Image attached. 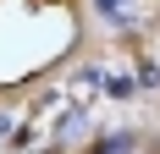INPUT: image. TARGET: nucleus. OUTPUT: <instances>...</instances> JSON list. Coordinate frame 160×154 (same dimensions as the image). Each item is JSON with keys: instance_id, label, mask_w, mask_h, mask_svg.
Returning a JSON list of instances; mask_svg holds the SVG:
<instances>
[{"instance_id": "obj_1", "label": "nucleus", "mask_w": 160, "mask_h": 154, "mask_svg": "<svg viewBox=\"0 0 160 154\" xmlns=\"http://www.w3.org/2000/svg\"><path fill=\"white\" fill-rule=\"evenodd\" d=\"M99 11H105V17H122V11H127V0H99Z\"/></svg>"}]
</instances>
